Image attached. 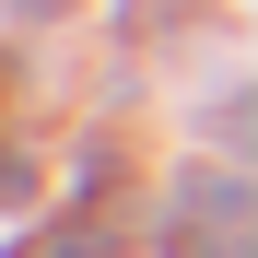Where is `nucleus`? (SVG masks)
Wrapping results in <instances>:
<instances>
[{
	"label": "nucleus",
	"instance_id": "obj_1",
	"mask_svg": "<svg viewBox=\"0 0 258 258\" xmlns=\"http://www.w3.org/2000/svg\"><path fill=\"white\" fill-rule=\"evenodd\" d=\"M24 258H106V235H35Z\"/></svg>",
	"mask_w": 258,
	"mask_h": 258
},
{
	"label": "nucleus",
	"instance_id": "obj_2",
	"mask_svg": "<svg viewBox=\"0 0 258 258\" xmlns=\"http://www.w3.org/2000/svg\"><path fill=\"white\" fill-rule=\"evenodd\" d=\"M24 12H47V0H24Z\"/></svg>",
	"mask_w": 258,
	"mask_h": 258
}]
</instances>
